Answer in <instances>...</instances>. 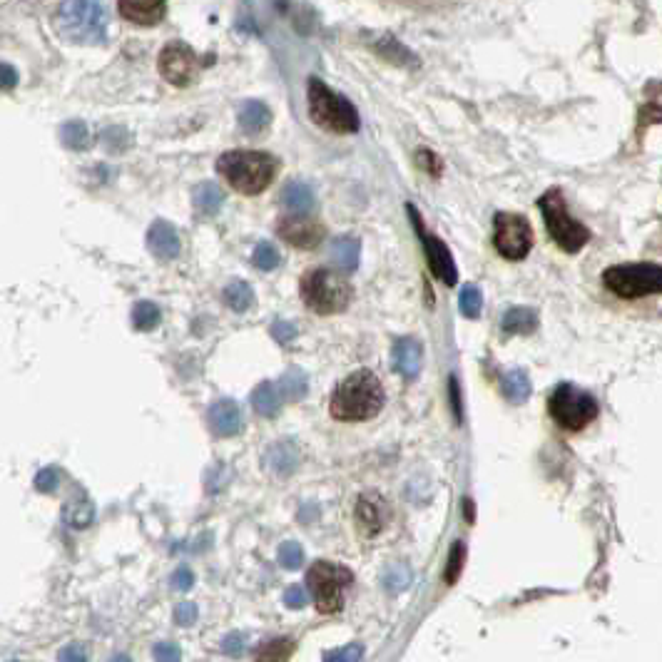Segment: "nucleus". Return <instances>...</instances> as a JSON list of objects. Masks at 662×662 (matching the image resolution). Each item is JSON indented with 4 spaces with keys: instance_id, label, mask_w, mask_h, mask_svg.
I'll list each match as a JSON object with an SVG mask.
<instances>
[{
    "instance_id": "nucleus-1",
    "label": "nucleus",
    "mask_w": 662,
    "mask_h": 662,
    "mask_svg": "<svg viewBox=\"0 0 662 662\" xmlns=\"http://www.w3.org/2000/svg\"><path fill=\"white\" fill-rule=\"evenodd\" d=\"M384 409V389L371 371L361 369L336 386L329 411L336 421H369Z\"/></svg>"
},
{
    "instance_id": "nucleus-2",
    "label": "nucleus",
    "mask_w": 662,
    "mask_h": 662,
    "mask_svg": "<svg viewBox=\"0 0 662 662\" xmlns=\"http://www.w3.org/2000/svg\"><path fill=\"white\" fill-rule=\"evenodd\" d=\"M108 5L105 0H63L55 13V28L65 40L78 45H100L108 40Z\"/></svg>"
},
{
    "instance_id": "nucleus-3",
    "label": "nucleus",
    "mask_w": 662,
    "mask_h": 662,
    "mask_svg": "<svg viewBox=\"0 0 662 662\" xmlns=\"http://www.w3.org/2000/svg\"><path fill=\"white\" fill-rule=\"evenodd\" d=\"M217 172L239 195H259L277 177V160L267 152L232 150L217 160Z\"/></svg>"
},
{
    "instance_id": "nucleus-4",
    "label": "nucleus",
    "mask_w": 662,
    "mask_h": 662,
    "mask_svg": "<svg viewBox=\"0 0 662 662\" xmlns=\"http://www.w3.org/2000/svg\"><path fill=\"white\" fill-rule=\"evenodd\" d=\"M309 98V115L324 130L336 132V135H349V132L359 130V112L354 105L344 98V95L334 93L327 83L319 78H309L307 88Z\"/></svg>"
},
{
    "instance_id": "nucleus-5",
    "label": "nucleus",
    "mask_w": 662,
    "mask_h": 662,
    "mask_svg": "<svg viewBox=\"0 0 662 662\" xmlns=\"http://www.w3.org/2000/svg\"><path fill=\"white\" fill-rule=\"evenodd\" d=\"M299 292H302L304 304H307L314 314H322V317L346 312V307H349L351 299H354L351 284L346 282L339 272H331V269L324 267L304 274Z\"/></svg>"
},
{
    "instance_id": "nucleus-6",
    "label": "nucleus",
    "mask_w": 662,
    "mask_h": 662,
    "mask_svg": "<svg viewBox=\"0 0 662 662\" xmlns=\"http://www.w3.org/2000/svg\"><path fill=\"white\" fill-rule=\"evenodd\" d=\"M538 207L543 212V220H546L548 234L553 237V242L558 244L563 252H580V249L588 244L590 232L583 222L573 220L568 212V205H565V197L558 187L548 190L546 195L538 200Z\"/></svg>"
},
{
    "instance_id": "nucleus-7",
    "label": "nucleus",
    "mask_w": 662,
    "mask_h": 662,
    "mask_svg": "<svg viewBox=\"0 0 662 662\" xmlns=\"http://www.w3.org/2000/svg\"><path fill=\"white\" fill-rule=\"evenodd\" d=\"M603 284L623 299H640L660 294L662 267L660 264H618L603 272Z\"/></svg>"
},
{
    "instance_id": "nucleus-8",
    "label": "nucleus",
    "mask_w": 662,
    "mask_h": 662,
    "mask_svg": "<svg viewBox=\"0 0 662 662\" xmlns=\"http://www.w3.org/2000/svg\"><path fill=\"white\" fill-rule=\"evenodd\" d=\"M553 421L568 431H580L598 419V401L575 384H558L548 401Z\"/></svg>"
},
{
    "instance_id": "nucleus-9",
    "label": "nucleus",
    "mask_w": 662,
    "mask_h": 662,
    "mask_svg": "<svg viewBox=\"0 0 662 662\" xmlns=\"http://www.w3.org/2000/svg\"><path fill=\"white\" fill-rule=\"evenodd\" d=\"M351 580H354V575L344 565L329 563V560H317L309 568L307 585L312 590L314 600H317L319 613H339L341 605H344V590Z\"/></svg>"
},
{
    "instance_id": "nucleus-10",
    "label": "nucleus",
    "mask_w": 662,
    "mask_h": 662,
    "mask_svg": "<svg viewBox=\"0 0 662 662\" xmlns=\"http://www.w3.org/2000/svg\"><path fill=\"white\" fill-rule=\"evenodd\" d=\"M493 244H496L498 254L511 262H521L528 257L533 249V227L523 215H513V212H498L493 217Z\"/></svg>"
},
{
    "instance_id": "nucleus-11",
    "label": "nucleus",
    "mask_w": 662,
    "mask_h": 662,
    "mask_svg": "<svg viewBox=\"0 0 662 662\" xmlns=\"http://www.w3.org/2000/svg\"><path fill=\"white\" fill-rule=\"evenodd\" d=\"M157 68H160V75L167 83L175 85V88H187V85H192L197 80L202 63L190 45L175 40V43L162 48Z\"/></svg>"
},
{
    "instance_id": "nucleus-12",
    "label": "nucleus",
    "mask_w": 662,
    "mask_h": 662,
    "mask_svg": "<svg viewBox=\"0 0 662 662\" xmlns=\"http://www.w3.org/2000/svg\"><path fill=\"white\" fill-rule=\"evenodd\" d=\"M419 234H421V239H424L426 257H429V264H431V272H434V277L441 279L446 287H453V284L458 282V272H456V262H453L448 247L441 242L439 237H434V234H424L421 229H419Z\"/></svg>"
},
{
    "instance_id": "nucleus-13",
    "label": "nucleus",
    "mask_w": 662,
    "mask_h": 662,
    "mask_svg": "<svg viewBox=\"0 0 662 662\" xmlns=\"http://www.w3.org/2000/svg\"><path fill=\"white\" fill-rule=\"evenodd\" d=\"M279 237L297 249H314L317 244H322L324 227L319 222L302 220V215H297L279 224Z\"/></svg>"
},
{
    "instance_id": "nucleus-14",
    "label": "nucleus",
    "mask_w": 662,
    "mask_h": 662,
    "mask_svg": "<svg viewBox=\"0 0 662 662\" xmlns=\"http://www.w3.org/2000/svg\"><path fill=\"white\" fill-rule=\"evenodd\" d=\"M117 10L135 25H157L167 13V0H117Z\"/></svg>"
},
{
    "instance_id": "nucleus-15",
    "label": "nucleus",
    "mask_w": 662,
    "mask_h": 662,
    "mask_svg": "<svg viewBox=\"0 0 662 662\" xmlns=\"http://www.w3.org/2000/svg\"><path fill=\"white\" fill-rule=\"evenodd\" d=\"M147 247L160 259H175L180 257L182 252V242L180 237H177V229L165 220H157L152 224L150 232H147Z\"/></svg>"
},
{
    "instance_id": "nucleus-16",
    "label": "nucleus",
    "mask_w": 662,
    "mask_h": 662,
    "mask_svg": "<svg viewBox=\"0 0 662 662\" xmlns=\"http://www.w3.org/2000/svg\"><path fill=\"white\" fill-rule=\"evenodd\" d=\"M391 361H394V369L399 371L404 379L414 381L416 376L421 374V361H424V351H421V344L416 339H399L394 344V354H391Z\"/></svg>"
},
{
    "instance_id": "nucleus-17",
    "label": "nucleus",
    "mask_w": 662,
    "mask_h": 662,
    "mask_svg": "<svg viewBox=\"0 0 662 662\" xmlns=\"http://www.w3.org/2000/svg\"><path fill=\"white\" fill-rule=\"evenodd\" d=\"M210 426L217 436H237L242 431V411L234 401L224 399L210 406Z\"/></svg>"
},
{
    "instance_id": "nucleus-18",
    "label": "nucleus",
    "mask_w": 662,
    "mask_h": 662,
    "mask_svg": "<svg viewBox=\"0 0 662 662\" xmlns=\"http://www.w3.org/2000/svg\"><path fill=\"white\" fill-rule=\"evenodd\" d=\"M361 259V242L356 237H336L329 244V262L334 264L339 272L351 274L359 269Z\"/></svg>"
},
{
    "instance_id": "nucleus-19",
    "label": "nucleus",
    "mask_w": 662,
    "mask_h": 662,
    "mask_svg": "<svg viewBox=\"0 0 662 662\" xmlns=\"http://www.w3.org/2000/svg\"><path fill=\"white\" fill-rule=\"evenodd\" d=\"M264 466L277 476H292L299 466V451L292 441L272 443L264 453Z\"/></svg>"
},
{
    "instance_id": "nucleus-20",
    "label": "nucleus",
    "mask_w": 662,
    "mask_h": 662,
    "mask_svg": "<svg viewBox=\"0 0 662 662\" xmlns=\"http://www.w3.org/2000/svg\"><path fill=\"white\" fill-rule=\"evenodd\" d=\"M356 523L366 536H376L386 523V508L376 496H361L356 503Z\"/></svg>"
},
{
    "instance_id": "nucleus-21",
    "label": "nucleus",
    "mask_w": 662,
    "mask_h": 662,
    "mask_svg": "<svg viewBox=\"0 0 662 662\" xmlns=\"http://www.w3.org/2000/svg\"><path fill=\"white\" fill-rule=\"evenodd\" d=\"M239 127H242L247 135H259V132L264 130V127H269V122H272V112L264 103H259V100H247V103H242V108H239Z\"/></svg>"
},
{
    "instance_id": "nucleus-22",
    "label": "nucleus",
    "mask_w": 662,
    "mask_h": 662,
    "mask_svg": "<svg viewBox=\"0 0 662 662\" xmlns=\"http://www.w3.org/2000/svg\"><path fill=\"white\" fill-rule=\"evenodd\" d=\"M371 45H374L376 53H379L384 60H389V63L401 65V68H406V65H411V68H414V65H419V58H416V55L411 53V50L406 48L404 43H399L394 35H389V33L381 35V38L374 40Z\"/></svg>"
},
{
    "instance_id": "nucleus-23",
    "label": "nucleus",
    "mask_w": 662,
    "mask_h": 662,
    "mask_svg": "<svg viewBox=\"0 0 662 662\" xmlns=\"http://www.w3.org/2000/svg\"><path fill=\"white\" fill-rule=\"evenodd\" d=\"M282 202L292 215H307L314 210V192L304 182H289L282 190Z\"/></svg>"
},
{
    "instance_id": "nucleus-24",
    "label": "nucleus",
    "mask_w": 662,
    "mask_h": 662,
    "mask_svg": "<svg viewBox=\"0 0 662 662\" xmlns=\"http://www.w3.org/2000/svg\"><path fill=\"white\" fill-rule=\"evenodd\" d=\"M192 202H195V210L205 217H215L217 212L222 210L224 205V192L222 187H217L215 182H202V185L195 187V195H192Z\"/></svg>"
},
{
    "instance_id": "nucleus-25",
    "label": "nucleus",
    "mask_w": 662,
    "mask_h": 662,
    "mask_svg": "<svg viewBox=\"0 0 662 662\" xmlns=\"http://www.w3.org/2000/svg\"><path fill=\"white\" fill-rule=\"evenodd\" d=\"M501 329L506 334H533L538 329V312L531 307H513L503 317Z\"/></svg>"
},
{
    "instance_id": "nucleus-26",
    "label": "nucleus",
    "mask_w": 662,
    "mask_h": 662,
    "mask_svg": "<svg viewBox=\"0 0 662 662\" xmlns=\"http://www.w3.org/2000/svg\"><path fill=\"white\" fill-rule=\"evenodd\" d=\"M501 389H503V396H506L511 404H516V406L526 404V401L531 399V389H533L531 376H528L523 369L508 371V374L503 376Z\"/></svg>"
},
{
    "instance_id": "nucleus-27",
    "label": "nucleus",
    "mask_w": 662,
    "mask_h": 662,
    "mask_svg": "<svg viewBox=\"0 0 662 662\" xmlns=\"http://www.w3.org/2000/svg\"><path fill=\"white\" fill-rule=\"evenodd\" d=\"M252 406L259 416H264V419H274V416L282 411V401H279L277 386L269 384V381L259 384L257 389L252 391Z\"/></svg>"
},
{
    "instance_id": "nucleus-28",
    "label": "nucleus",
    "mask_w": 662,
    "mask_h": 662,
    "mask_svg": "<svg viewBox=\"0 0 662 662\" xmlns=\"http://www.w3.org/2000/svg\"><path fill=\"white\" fill-rule=\"evenodd\" d=\"M279 391L287 401H302L309 391V379L299 366H289L279 379Z\"/></svg>"
},
{
    "instance_id": "nucleus-29",
    "label": "nucleus",
    "mask_w": 662,
    "mask_h": 662,
    "mask_svg": "<svg viewBox=\"0 0 662 662\" xmlns=\"http://www.w3.org/2000/svg\"><path fill=\"white\" fill-rule=\"evenodd\" d=\"M224 302H227L234 312L242 314V312H247V309L254 307L257 297H254V289L249 287L247 282H242V279H234V282H229L227 287H224Z\"/></svg>"
},
{
    "instance_id": "nucleus-30",
    "label": "nucleus",
    "mask_w": 662,
    "mask_h": 662,
    "mask_svg": "<svg viewBox=\"0 0 662 662\" xmlns=\"http://www.w3.org/2000/svg\"><path fill=\"white\" fill-rule=\"evenodd\" d=\"M381 583H384L386 593L399 595V593H404L411 583H414V573H411V568H406V565H401V563L389 565V568L384 570V575H381Z\"/></svg>"
},
{
    "instance_id": "nucleus-31",
    "label": "nucleus",
    "mask_w": 662,
    "mask_h": 662,
    "mask_svg": "<svg viewBox=\"0 0 662 662\" xmlns=\"http://www.w3.org/2000/svg\"><path fill=\"white\" fill-rule=\"evenodd\" d=\"M60 137H63L65 147H70V150H88V145H90L88 125L80 120L65 122L63 130H60Z\"/></svg>"
},
{
    "instance_id": "nucleus-32",
    "label": "nucleus",
    "mask_w": 662,
    "mask_h": 662,
    "mask_svg": "<svg viewBox=\"0 0 662 662\" xmlns=\"http://www.w3.org/2000/svg\"><path fill=\"white\" fill-rule=\"evenodd\" d=\"M162 314L160 307L152 302H137L135 309H132V324H135L140 331H150L160 324Z\"/></svg>"
},
{
    "instance_id": "nucleus-33",
    "label": "nucleus",
    "mask_w": 662,
    "mask_h": 662,
    "mask_svg": "<svg viewBox=\"0 0 662 662\" xmlns=\"http://www.w3.org/2000/svg\"><path fill=\"white\" fill-rule=\"evenodd\" d=\"M252 262L257 269H264V272H272V269L279 267V262H282V257H279L277 247L269 242H259L257 249H254L252 254Z\"/></svg>"
},
{
    "instance_id": "nucleus-34",
    "label": "nucleus",
    "mask_w": 662,
    "mask_h": 662,
    "mask_svg": "<svg viewBox=\"0 0 662 662\" xmlns=\"http://www.w3.org/2000/svg\"><path fill=\"white\" fill-rule=\"evenodd\" d=\"M458 307H461L463 317L476 319L478 314H481V307H483L481 289L473 287V284H468V287L461 292V297H458Z\"/></svg>"
},
{
    "instance_id": "nucleus-35",
    "label": "nucleus",
    "mask_w": 662,
    "mask_h": 662,
    "mask_svg": "<svg viewBox=\"0 0 662 662\" xmlns=\"http://www.w3.org/2000/svg\"><path fill=\"white\" fill-rule=\"evenodd\" d=\"M93 516H95V508L90 506L88 501L70 503L68 511H65V521H68L73 528H88L90 523H93Z\"/></svg>"
},
{
    "instance_id": "nucleus-36",
    "label": "nucleus",
    "mask_w": 662,
    "mask_h": 662,
    "mask_svg": "<svg viewBox=\"0 0 662 662\" xmlns=\"http://www.w3.org/2000/svg\"><path fill=\"white\" fill-rule=\"evenodd\" d=\"M463 565H466V546H463V543L458 541V543H453L451 553H448L446 575H443V578H446V583H448V585H453L458 578H461Z\"/></svg>"
},
{
    "instance_id": "nucleus-37",
    "label": "nucleus",
    "mask_w": 662,
    "mask_h": 662,
    "mask_svg": "<svg viewBox=\"0 0 662 662\" xmlns=\"http://www.w3.org/2000/svg\"><path fill=\"white\" fill-rule=\"evenodd\" d=\"M277 560H279V565H282V568H287V570H297L299 565L304 563V551H302V546H299V543H282V546H279V553H277Z\"/></svg>"
},
{
    "instance_id": "nucleus-38",
    "label": "nucleus",
    "mask_w": 662,
    "mask_h": 662,
    "mask_svg": "<svg viewBox=\"0 0 662 662\" xmlns=\"http://www.w3.org/2000/svg\"><path fill=\"white\" fill-rule=\"evenodd\" d=\"M292 650H294L292 640H274V643H269L267 648L259 650L257 658L259 660H284L292 655Z\"/></svg>"
},
{
    "instance_id": "nucleus-39",
    "label": "nucleus",
    "mask_w": 662,
    "mask_h": 662,
    "mask_svg": "<svg viewBox=\"0 0 662 662\" xmlns=\"http://www.w3.org/2000/svg\"><path fill=\"white\" fill-rule=\"evenodd\" d=\"M364 658V645L354 643V645H346V648L341 650H329V653H324V660L327 662H359Z\"/></svg>"
},
{
    "instance_id": "nucleus-40",
    "label": "nucleus",
    "mask_w": 662,
    "mask_h": 662,
    "mask_svg": "<svg viewBox=\"0 0 662 662\" xmlns=\"http://www.w3.org/2000/svg\"><path fill=\"white\" fill-rule=\"evenodd\" d=\"M416 162H419L421 170H426L429 175L434 177H441V170H443V162L439 160V155L431 150H419L416 152Z\"/></svg>"
},
{
    "instance_id": "nucleus-41",
    "label": "nucleus",
    "mask_w": 662,
    "mask_h": 662,
    "mask_svg": "<svg viewBox=\"0 0 662 662\" xmlns=\"http://www.w3.org/2000/svg\"><path fill=\"white\" fill-rule=\"evenodd\" d=\"M60 483V471L58 468H43V471L38 473V478H35V488L43 493H50L55 491V486Z\"/></svg>"
},
{
    "instance_id": "nucleus-42",
    "label": "nucleus",
    "mask_w": 662,
    "mask_h": 662,
    "mask_svg": "<svg viewBox=\"0 0 662 662\" xmlns=\"http://www.w3.org/2000/svg\"><path fill=\"white\" fill-rule=\"evenodd\" d=\"M197 618H200V610H197L195 603H180L175 608V623L177 625H195Z\"/></svg>"
},
{
    "instance_id": "nucleus-43",
    "label": "nucleus",
    "mask_w": 662,
    "mask_h": 662,
    "mask_svg": "<svg viewBox=\"0 0 662 662\" xmlns=\"http://www.w3.org/2000/svg\"><path fill=\"white\" fill-rule=\"evenodd\" d=\"M170 583H172V588L182 590V593H185V590H190L192 585H195V573H192L187 565H182V568H177L175 573H172Z\"/></svg>"
},
{
    "instance_id": "nucleus-44",
    "label": "nucleus",
    "mask_w": 662,
    "mask_h": 662,
    "mask_svg": "<svg viewBox=\"0 0 662 662\" xmlns=\"http://www.w3.org/2000/svg\"><path fill=\"white\" fill-rule=\"evenodd\" d=\"M272 336L279 341V344H289V341L297 339V327L289 322H274Z\"/></svg>"
},
{
    "instance_id": "nucleus-45",
    "label": "nucleus",
    "mask_w": 662,
    "mask_h": 662,
    "mask_svg": "<svg viewBox=\"0 0 662 662\" xmlns=\"http://www.w3.org/2000/svg\"><path fill=\"white\" fill-rule=\"evenodd\" d=\"M284 603L294 610L304 608V605H307V590H304L302 585H292V588H287V593H284Z\"/></svg>"
},
{
    "instance_id": "nucleus-46",
    "label": "nucleus",
    "mask_w": 662,
    "mask_h": 662,
    "mask_svg": "<svg viewBox=\"0 0 662 662\" xmlns=\"http://www.w3.org/2000/svg\"><path fill=\"white\" fill-rule=\"evenodd\" d=\"M244 645H247V635H244V633H229L227 638H224L222 648H224V653L239 655L244 650Z\"/></svg>"
},
{
    "instance_id": "nucleus-47",
    "label": "nucleus",
    "mask_w": 662,
    "mask_h": 662,
    "mask_svg": "<svg viewBox=\"0 0 662 662\" xmlns=\"http://www.w3.org/2000/svg\"><path fill=\"white\" fill-rule=\"evenodd\" d=\"M155 658L167 660V662H177L182 658V653L175 643H160V645H155Z\"/></svg>"
},
{
    "instance_id": "nucleus-48",
    "label": "nucleus",
    "mask_w": 662,
    "mask_h": 662,
    "mask_svg": "<svg viewBox=\"0 0 662 662\" xmlns=\"http://www.w3.org/2000/svg\"><path fill=\"white\" fill-rule=\"evenodd\" d=\"M15 83H18V73H15V68L0 63V88L10 90V88H15Z\"/></svg>"
},
{
    "instance_id": "nucleus-49",
    "label": "nucleus",
    "mask_w": 662,
    "mask_h": 662,
    "mask_svg": "<svg viewBox=\"0 0 662 662\" xmlns=\"http://www.w3.org/2000/svg\"><path fill=\"white\" fill-rule=\"evenodd\" d=\"M451 404H453V414H456V421H461V391H458V379L451 376Z\"/></svg>"
},
{
    "instance_id": "nucleus-50",
    "label": "nucleus",
    "mask_w": 662,
    "mask_h": 662,
    "mask_svg": "<svg viewBox=\"0 0 662 662\" xmlns=\"http://www.w3.org/2000/svg\"><path fill=\"white\" fill-rule=\"evenodd\" d=\"M60 658L63 660H85L88 655H85V650L80 648V645H73L70 650H65V653H60Z\"/></svg>"
}]
</instances>
